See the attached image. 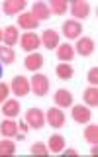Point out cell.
I'll use <instances>...</instances> for the list:
<instances>
[{"mask_svg": "<svg viewBox=\"0 0 98 157\" xmlns=\"http://www.w3.org/2000/svg\"><path fill=\"white\" fill-rule=\"evenodd\" d=\"M71 12H73V16H77V18H86L88 12H90V6H88L85 0H75V2L71 4Z\"/></svg>", "mask_w": 98, "mask_h": 157, "instance_id": "7", "label": "cell"}, {"mask_svg": "<svg viewBox=\"0 0 98 157\" xmlns=\"http://www.w3.org/2000/svg\"><path fill=\"white\" fill-rule=\"evenodd\" d=\"M55 71H57L59 78H71L73 77V67L69 65V63H59Z\"/></svg>", "mask_w": 98, "mask_h": 157, "instance_id": "22", "label": "cell"}, {"mask_svg": "<svg viewBox=\"0 0 98 157\" xmlns=\"http://www.w3.org/2000/svg\"><path fill=\"white\" fill-rule=\"evenodd\" d=\"M2 33H4V32H0V41H2Z\"/></svg>", "mask_w": 98, "mask_h": 157, "instance_id": "32", "label": "cell"}, {"mask_svg": "<svg viewBox=\"0 0 98 157\" xmlns=\"http://www.w3.org/2000/svg\"><path fill=\"white\" fill-rule=\"evenodd\" d=\"M41 65H43V57L39 53H32V55L26 57V69H29V71H37Z\"/></svg>", "mask_w": 98, "mask_h": 157, "instance_id": "17", "label": "cell"}, {"mask_svg": "<svg viewBox=\"0 0 98 157\" xmlns=\"http://www.w3.org/2000/svg\"><path fill=\"white\" fill-rule=\"evenodd\" d=\"M32 90L36 92L37 96H43V94H47V90H49V81H47V77H43V75H36L32 78Z\"/></svg>", "mask_w": 98, "mask_h": 157, "instance_id": "2", "label": "cell"}, {"mask_svg": "<svg viewBox=\"0 0 98 157\" xmlns=\"http://www.w3.org/2000/svg\"><path fill=\"white\" fill-rule=\"evenodd\" d=\"M63 151H65V155H77L75 149H63Z\"/></svg>", "mask_w": 98, "mask_h": 157, "instance_id": "30", "label": "cell"}, {"mask_svg": "<svg viewBox=\"0 0 98 157\" xmlns=\"http://www.w3.org/2000/svg\"><path fill=\"white\" fill-rule=\"evenodd\" d=\"M2 112H4L8 118L18 116V114H20V102H18V100H6V102H4Z\"/></svg>", "mask_w": 98, "mask_h": 157, "instance_id": "19", "label": "cell"}, {"mask_svg": "<svg viewBox=\"0 0 98 157\" xmlns=\"http://www.w3.org/2000/svg\"><path fill=\"white\" fill-rule=\"evenodd\" d=\"M26 124L29 128H33V130H39L45 124V116H43V112L39 108H29L28 114H26Z\"/></svg>", "mask_w": 98, "mask_h": 157, "instance_id": "1", "label": "cell"}, {"mask_svg": "<svg viewBox=\"0 0 98 157\" xmlns=\"http://www.w3.org/2000/svg\"><path fill=\"white\" fill-rule=\"evenodd\" d=\"M85 102H86V104H90V106H96L98 104V90H96V86L86 88V90H85Z\"/></svg>", "mask_w": 98, "mask_h": 157, "instance_id": "24", "label": "cell"}, {"mask_svg": "<svg viewBox=\"0 0 98 157\" xmlns=\"http://www.w3.org/2000/svg\"><path fill=\"white\" fill-rule=\"evenodd\" d=\"M32 153L33 155H47V147L43 144H33L32 145Z\"/></svg>", "mask_w": 98, "mask_h": 157, "instance_id": "27", "label": "cell"}, {"mask_svg": "<svg viewBox=\"0 0 98 157\" xmlns=\"http://www.w3.org/2000/svg\"><path fill=\"white\" fill-rule=\"evenodd\" d=\"M49 149L53 151V153H59V151L65 149V137L59 136V134H53L49 137Z\"/></svg>", "mask_w": 98, "mask_h": 157, "instance_id": "15", "label": "cell"}, {"mask_svg": "<svg viewBox=\"0 0 98 157\" xmlns=\"http://www.w3.org/2000/svg\"><path fill=\"white\" fill-rule=\"evenodd\" d=\"M18 24L24 29H36L39 26V20L33 14H22V16H18Z\"/></svg>", "mask_w": 98, "mask_h": 157, "instance_id": "9", "label": "cell"}, {"mask_svg": "<svg viewBox=\"0 0 98 157\" xmlns=\"http://www.w3.org/2000/svg\"><path fill=\"white\" fill-rule=\"evenodd\" d=\"M10 88L14 90V94H16V96H26L32 86H29V81H28L26 77H16L12 81V85H10Z\"/></svg>", "mask_w": 98, "mask_h": 157, "instance_id": "3", "label": "cell"}, {"mask_svg": "<svg viewBox=\"0 0 98 157\" xmlns=\"http://www.w3.org/2000/svg\"><path fill=\"white\" fill-rule=\"evenodd\" d=\"M77 51H78V55H90V53L94 51V43H92V39H90V37H82V39H78V43H77Z\"/></svg>", "mask_w": 98, "mask_h": 157, "instance_id": "13", "label": "cell"}, {"mask_svg": "<svg viewBox=\"0 0 98 157\" xmlns=\"http://www.w3.org/2000/svg\"><path fill=\"white\" fill-rule=\"evenodd\" d=\"M43 45H45L47 49H53L59 45V33L55 32V29H47V32H43V37H41Z\"/></svg>", "mask_w": 98, "mask_h": 157, "instance_id": "11", "label": "cell"}, {"mask_svg": "<svg viewBox=\"0 0 98 157\" xmlns=\"http://www.w3.org/2000/svg\"><path fill=\"white\" fill-rule=\"evenodd\" d=\"M88 82H92V85L96 86V82H98V69L96 67L88 71Z\"/></svg>", "mask_w": 98, "mask_h": 157, "instance_id": "28", "label": "cell"}, {"mask_svg": "<svg viewBox=\"0 0 98 157\" xmlns=\"http://www.w3.org/2000/svg\"><path fill=\"white\" fill-rule=\"evenodd\" d=\"M73 120L75 122H81V124H86L88 120H90V110H88L86 106H75L73 108Z\"/></svg>", "mask_w": 98, "mask_h": 157, "instance_id": "10", "label": "cell"}, {"mask_svg": "<svg viewBox=\"0 0 98 157\" xmlns=\"http://www.w3.org/2000/svg\"><path fill=\"white\" fill-rule=\"evenodd\" d=\"M55 102H57L59 106H63V108H65V106H71L73 104V94L69 90H65V88H61V90L55 92Z\"/></svg>", "mask_w": 98, "mask_h": 157, "instance_id": "14", "label": "cell"}, {"mask_svg": "<svg viewBox=\"0 0 98 157\" xmlns=\"http://www.w3.org/2000/svg\"><path fill=\"white\" fill-rule=\"evenodd\" d=\"M39 43H41V39H39L33 32H28L22 36V49L24 51H33V49L39 47Z\"/></svg>", "mask_w": 98, "mask_h": 157, "instance_id": "4", "label": "cell"}, {"mask_svg": "<svg viewBox=\"0 0 98 157\" xmlns=\"http://www.w3.org/2000/svg\"><path fill=\"white\" fill-rule=\"evenodd\" d=\"M0 77H2V67H0Z\"/></svg>", "mask_w": 98, "mask_h": 157, "instance_id": "33", "label": "cell"}, {"mask_svg": "<svg viewBox=\"0 0 98 157\" xmlns=\"http://www.w3.org/2000/svg\"><path fill=\"white\" fill-rule=\"evenodd\" d=\"M8 90H10V86H8V85H4V82H0V102H6Z\"/></svg>", "mask_w": 98, "mask_h": 157, "instance_id": "29", "label": "cell"}, {"mask_svg": "<svg viewBox=\"0 0 98 157\" xmlns=\"http://www.w3.org/2000/svg\"><path fill=\"white\" fill-rule=\"evenodd\" d=\"M32 14H33V16H36L37 20H47V18H49V14H51V10H49L43 2H36V4H33Z\"/></svg>", "mask_w": 98, "mask_h": 157, "instance_id": "18", "label": "cell"}, {"mask_svg": "<svg viewBox=\"0 0 98 157\" xmlns=\"http://www.w3.org/2000/svg\"><path fill=\"white\" fill-rule=\"evenodd\" d=\"M90 153H92V155H96V153H98V149H96V144H94V145H92V149H90Z\"/></svg>", "mask_w": 98, "mask_h": 157, "instance_id": "31", "label": "cell"}, {"mask_svg": "<svg viewBox=\"0 0 98 157\" xmlns=\"http://www.w3.org/2000/svg\"><path fill=\"white\" fill-rule=\"evenodd\" d=\"M85 137H86V141H90V144H96V141H98V126H96V124L86 126Z\"/></svg>", "mask_w": 98, "mask_h": 157, "instance_id": "25", "label": "cell"}, {"mask_svg": "<svg viewBox=\"0 0 98 157\" xmlns=\"http://www.w3.org/2000/svg\"><path fill=\"white\" fill-rule=\"evenodd\" d=\"M82 32V26L77 22V20H67L65 24H63V33L69 37V39H75L78 37V33Z\"/></svg>", "mask_w": 98, "mask_h": 157, "instance_id": "5", "label": "cell"}, {"mask_svg": "<svg viewBox=\"0 0 98 157\" xmlns=\"http://www.w3.org/2000/svg\"><path fill=\"white\" fill-rule=\"evenodd\" d=\"M0 61L2 63H14L16 61V53L12 51V47H0Z\"/></svg>", "mask_w": 98, "mask_h": 157, "instance_id": "23", "label": "cell"}, {"mask_svg": "<svg viewBox=\"0 0 98 157\" xmlns=\"http://www.w3.org/2000/svg\"><path fill=\"white\" fill-rule=\"evenodd\" d=\"M47 122H49V126H53V128H61V126H65V114H63L59 108H49Z\"/></svg>", "mask_w": 98, "mask_h": 157, "instance_id": "6", "label": "cell"}, {"mask_svg": "<svg viewBox=\"0 0 98 157\" xmlns=\"http://www.w3.org/2000/svg\"><path fill=\"white\" fill-rule=\"evenodd\" d=\"M16 153V144L14 141H0V157H8V155H14Z\"/></svg>", "mask_w": 98, "mask_h": 157, "instance_id": "21", "label": "cell"}, {"mask_svg": "<svg viewBox=\"0 0 98 157\" xmlns=\"http://www.w3.org/2000/svg\"><path fill=\"white\" fill-rule=\"evenodd\" d=\"M51 10L57 14V16H63L67 12V2L65 0H53L51 2Z\"/></svg>", "mask_w": 98, "mask_h": 157, "instance_id": "26", "label": "cell"}, {"mask_svg": "<svg viewBox=\"0 0 98 157\" xmlns=\"http://www.w3.org/2000/svg\"><path fill=\"white\" fill-rule=\"evenodd\" d=\"M2 39L8 43V45H14V43L18 41V29L14 26H8L6 29H4V33H2Z\"/></svg>", "mask_w": 98, "mask_h": 157, "instance_id": "20", "label": "cell"}, {"mask_svg": "<svg viewBox=\"0 0 98 157\" xmlns=\"http://www.w3.org/2000/svg\"><path fill=\"white\" fill-rule=\"evenodd\" d=\"M26 8V0H6V2L2 4V10L6 14H16V12H22V10Z\"/></svg>", "mask_w": 98, "mask_h": 157, "instance_id": "8", "label": "cell"}, {"mask_svg": "<svg viewBox=\"0 0 98 157\" xmlns=\"http://www.w3.org/2000/svg\"><path fill=\"white\" fill-rule=\"evenodd\" d=\"M0 132H2L6 137H12V136H18V124L14 120H4L0 124Z\"/></svg>", "mask_w": 98, "mask_h": 157, "instance_id": "16", "label": "cell"}, {"mask_svg": "<svg viewBox=\"0 0 98 157\" xmlns=\"http://www.w3.org/2000/svg\"><path fill=\"white\" fill-rule=\"evenodd\" d=\"M57 57L59 61H71L75 57V49L69 43H63V45H57Z\"/></svg>", "mask_w": 98, "mask_h": 157, "instance_id": "12", "label": "cell"}]
</instances>
